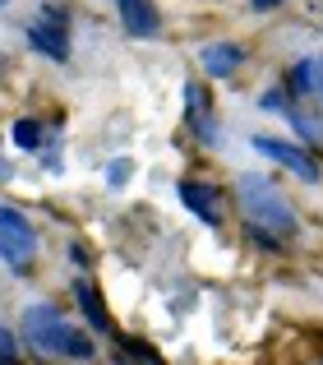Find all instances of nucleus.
I'll return each mask as SVG.
<instances>
[{
    "instance_id": "f257e3e1",
    "label": "nucleus",
    "mask_w": 323,
    "mask_h": 365,
    "mask_svg": "<svg viewBox=\"0 0 323 365\" xmlns=\"http://www.w3.org/2000/svg\"><path fill=\"white\" fill-rule=\"evenodd\" d=\"M235 195H240L245 213L254 217L259 227H277V232H296V208H291V199L277 190V180L268 176H240V185H235Z\"/></svg>"
},
{
    "instance_id": "7ed1b4c3",
    "label": "nucleus",
    "mask_w": 323,
    "mask_h": 365,
    "mask_svg": "<svg viewBox=\"0 0 323 365\" xmlns=\"http://www.w3.org/2000/svg\"><path fill=\"white\" fill-rule=\"evenodd\" d=\"M37 255V232L33 222H28L18 208H0V259H5L9 268H28Z\"/></svg>"
},
{
    "instance_id": "2eb2a0df",
    "label": "nucleus",
    "mask_w": 323,
    "mask_h": 365,
    "mask_svg": "<svg viewBox=\"0 0 323 365\" xmlns=\"http://www.w3.org/2000/svg\"><path fill=\"white\" fill-rule=\"evenodd\" d=\"M291 125H296V130H300V134H305V139H319V134H323V130H319V125H314V120H309V116H300V111H291Z\"/></svg>"
},
{
    "instance_id": "9d476101",
    "label": "nucleus",
    "mask_w": 323,
    "mask_h": 365,
    "mask_svg": "<svg viewBox=\"0 0 323 365\" xmlns=\"http://www.w3.org/2000/svg\"><path fill=\"white\" fill-rule=\"evenodd\" d=\"M14 148H23V153H33V148H42V125L37 120H14Z\"/></svg>"
},
{
    "instance_id": "f03ea898",
    "label": "nucleus",
    "mask_w": 323,
    "mask_h": 365,
    "mask_svg": "<svg viewBox=\"0 0 323 365\" xmlns=\"http://www.w3.org/2000/svg\"><path fill=\"white\" fill-rule=\"evenodd\" d=\"M70 333H74V324L65 319L55 305H28V314H23V338L33 342V351L37 356H65V347H70Z\"/></svg>"
},
{
    "instance_id": "4468645a",
    "label": "nucleus",
    "mask_w": 323,
    "mask_h": 365,
    "mask_svg": "<svg viewBox=\"0 0 323 365\" xmlns=\"http://www.w3.org/2000/svg\"><path fill=\"white\" fill-rule=\"evenodd\" d=\"M259 107H263V111H277V116H291V107H287V93H282V88H268V93H263V102H259Z\"/></svg>"
},
{
    "instance_id": "9b49d317",
    "label": "nucleus",
    "mask_w": 323,
    "mask_h": 365,
    "mask_svg": "<svg viewBox=\"0 0 323 365\" xmlns=\"http://www.w3.org/2000/svg\"><path fill=\"white\" fill-rule=\"evenodd\" d=\"M319 83H323V74H319L314 61H300L296 70H291V88L296 93H309V88H319Z\"/></svg>"
},
{
    "instance_id": "ddd939ff",
    "label": "nucleus",
    "mask_w": 323,
    "mask_h": 365,
    "mask_svg": "<svg viewBox=\"0 0 323 365\" xmlns=\"http://www.w3.org/2000/svg\"><path fill=\"white\" fill-rule=\"evenodd\" d=\"M129 176H134V162H129V158H116V162L107 167V185H111V190H120Z\"/></svg>"
},
{
    "instance_id": "423d86ee",
    "label": "nucleus",
    "mask_w": 323,
    "mask_h": 365,
    "mask_svg": "<svg viewBox=\"0 0 323 365\" xmlns=\"http://www.w3.org/2000/svg\"><path fill=\"white\" fill-rule=\"evenodd\" d=\"M180 204L189 208V213L198 217V222L217 227L222 222V204H217V190L203 185V180H180Z\"/></svg>"
},
{
    "instance_id": "1a4fd4ad",
    "label": "nucleus",
    "mask_w": 323,
    "mask_h": 365,
    "mask_svg": "<svg viewBox=\"0 0 323 365\" xmlns=\"http://www.w3.org/2000/svg\"><path fill=\"white\" fill-rule=\"evenodd\" d=\"M74 301H79V310L88 314V324H92L97 333H116V329H111L107 305H102V292H97L92 282H79V287H74Z\"/></svg>"
},
{
    "instance_id": "39448f33",
    "label": "nucleus",
    "mask_w": 323,
    "mask_h": 365,
    "mask_svg": "<svg viewBox=\"0 0 323 365\" xmlns=\"http://www.w3.org/2000/svg\"><path fill=\"white\" fill-rule=\"evenodd\" d=\"M28 46H33V51H42V56H51V61H70V37H65L60 14H55V9H46L42 24L28 28Z\"/></svg>"
},
{
    "instance_id": "0eeeda50",
    "label": "nucleus",
    "mask_w": 323,
    "mask_h": 365,
    "mask_svg": "<svg viewBox=\"0 0 323 365\" xmlns=\"http://www.w3.org/2000/svg\"><path fill=\"white\" fill-rule=\"evenodd\" d=\"M116 9H120V24H125V33H134V37H157L162 14H157L153 0H116Z\"/></svg>"
},
{
    "instance_id": "6e6552de",
    "label": "nucleus",
    "mask_w": 323,
    "mask_h": 365,
    "mask_svg": "<svg viewBox=\"0 0 323 365\" xmlns=\"http://www.w3.org/2000/svg\"><path fill=\"white\" fill-rule=\"evenodd\" d=\"M240 65H245V51H240L235 42H213V46H203V70L213 74V79H231Z\"/></svg>"
},
{
    "instance_id": "20e7f679",
    "label": "nucleus",
    "mask_w": 323,
    "mask_h": 365,
    "mask_svg": "<svg viewBox=\"0 0 323 365\" xmlns=\"http://www.w3.org/2000/svg\"><path fill=\"white\" fill-rule=\"evenodd\" d=\"M254 148H259L263 158H272L277 167L296 171L300 180H319V162L309 158L305 148H296V143H287V139H268V134H259V139H254Z\"/></svg>"
},
{
    "instance_id": "dca6fc26",
    "label": "nucleus",
    "mask_w": 323,
    "mask_h": 365,
    "mask_svg": "<svg viewBox=\"0 0 323 365\" xmlns=\"http://www.w3.org/2000/svg\"><path fill=\"white\" fill-rule=\"evenodd\" d=\"M254 9H272V5H282V0H250Z\"/></svg>"
},
{
    "instance_id": "f8f14e48",
    "label": "nucleus",
    "mask_w": 323,
    "mask_h": 365,
    "mask_svg": "<svg viewBox=\"0 0 323 365\" xmlns=\"http://www.w3.org/2000/svg\"><path fill=\"white\" fill-rule=\"evenodd\" d=\"M65 356H74V361H92V338L83 329H74L70 333V347H65Z\"/></svg>"
}]
</instances>
